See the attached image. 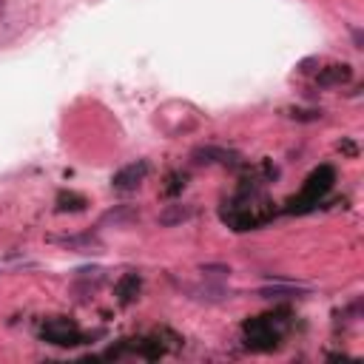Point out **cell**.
I'll use <instances>...</instances> for the list:
<instances>
[{
  "instance_id": "6da1fadb",
  "label": "cell",
  "mask_w": 364,
  "mask_h": 364,
  "mask_svg": "<svg viewBox=\"0 0 364 364\" xmlns=\"http://www.w3.org/2000/svg\"><path fill=\"white\" fill-rule=\"evenodd\" d=\"M145 174H148V162L145 160H140V162H131V165H125V168H120L117 174H114V180H111V188L114 191H137L140 185H143V180H145Z\"/></svg>"
},
{
  "instance_id": "7a4b0ae2",
  "label": "cell",
  "mask_w": 364,
  "mask_h": 364,
  "mask_svg": "<svg viewBox=\"0 0 364 364\" xmlns=\"http://www.w3.org/2000/svg\"><path fill=\"white\" fill-rule=\"evenodd\" d=\"M43 336L51 341V344H77L74 339H77V328L74 324H69V321H49L46 328H43Z\"/></svg>"
},
{
  "instance_id": "3957f363",
  "label": "cell",
  "mask_w": 364,
  "mask_h": 364,
  "mask_svg": "<svg viewBox=\"0 0 364 364\" xmlns=\"http://www.w3.org/2000/svg\"><path fill=\"white\" fill-rule=\"evenodd\" d=\"M350 66H328L324 71H319V86L321 88H333L341 83H350Z\"/></svg>"
},
{
  "instance_id": "277c9868",
  "label": "cell",
  "mask_w": 364,
  "mask_h": 364,
  "mask_svg": "<svg viewBox=\"0 0 364 364\" xmlns=\"http://www.w3.org/2000/svg\"><path fill=\"white\" fill-rule=\"evenodd\" d=\"M194 217V208L191 205H165V210H160V225L171 228V225H180V222H188Z\"/></svg>"
},
{
  "instance_id": "5b68a950",
  "label": "cell",
  "mask_w": 364,
  "mask_h": 364,
  "mask_svg": "<svg viewBox=\"0 0 364 364\" xmlns=\"http://www.w3.org/2000/svg\"><path fill=\"white\" fill-rule=\"evenodd\" d=\"M140 287H143V279H140L137 274H125V276L117 282V296H120V302H123V304L134 302V299L140 296Z\"/></svg>"
},
{
  "instance_id": "8992f818",
  "label": "cell",
  "mask_w": 364,
  "mask_h": 364,
  "mask_svg": "<svg viewBox=\"0 0 364 364\" xmlns=\"http://www.w3.org/2000/svg\"><path fill=\"white\" fill-rule=\"evenodd\" d=\"M57 242L66 245V247H74V251H91V247L100 245V239L91 236V234H86V236H63V239H57Z\"/></svg>"
},
{
  "instance_id": "52a82bcc",
  "label": "cell",
  "mask_w": 364,
  "mask_h": 364,
  "mask_svg": "<svg viewBox=\"0 0 364 364\" xmlns=\"http://www.w3.org/2000/svg\"><path fill=\"white\" fill-rule=\"evenodd\" d=\"M293 117H299V120H316V117H321L319 111H296Z\"/></svg>"
}]
</instances>
